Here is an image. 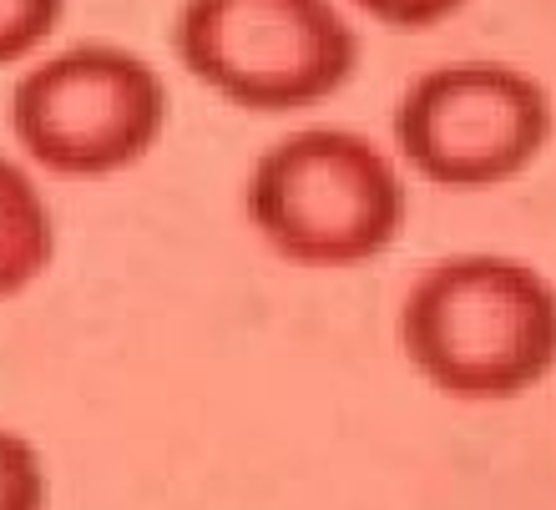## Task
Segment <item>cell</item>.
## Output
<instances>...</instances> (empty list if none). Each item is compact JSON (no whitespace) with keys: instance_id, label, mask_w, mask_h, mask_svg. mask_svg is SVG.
Instances as JSON below:
<instances>
[{"instance_id":"cell-9","label":"cell","mask_w":556,"mask_h":510,"mask_svg":"<svg viewBox=\"0 0 556 510\" xmlns=\"http://www.w3.org/2000/svg\"><path fill=\"white\" fill-rule=\"evenodd\" d=\"M359 15H369L375 26L390 30H430L440 21H451L455 11H466L470 0H350Z\"/></svg>"},{"instance_id":"cell-7","label":"cell","mask_w":556,"mask_h":510,"mask_svg":"<svg viewBox=\"0 0 556 510\" xmlns=\"http://www.w3.org/2000/svg\"><path fill=\"white\" fill-rule=\"evenodd\" d=\"M0 510H51V470L36 439L0 424Z\"/></svg>"},{"instance_id":"cell-3","label":"cell","mask_w":556,"mask_h":510,"mask_svg":"<svg viewBox=\"0 0 556 510\" xmlns=\"http://www.w3.org/2000/svg\"><path fill=\"white\" fill-rule=\"evenodd\" d=\"M173 122L167 76L132 46L76 41L26 61L11 87V137L36 177L106 182L157 152Z\"/></svg>"},{"instance_id":"cell-4","label":"cell","mask_w":556,"mask_h":510,"mask_svg":"<svg viewBox=\"0 0 556 510\" xmlns=\"http://www.w3.org/2000/svg\"><path fill=\"white\" fill-rule=\"evenodd\" d=\"M173 51L213 97L264 117L329 102L359 72V30L339 0H182Z\"/></svg>"},{"instance_id":"cell-1","label":"cell","mask_w":556,"mask_h":510,"mask_svg":"<svg viewBox=\"0 0 556 510\" xmlns=\"http://www.w3.org/2000/svg\"><path fill=\"white\" fill-rule=\"evenodd\" d=\"M395 329L435 394L521 399L556 369V283L511 253H451L405 289Z\"/></svg>"},{"instance_id":"cell-2","label":"cell","mask_w":556,"mask_h":510,"mask_svg":"<svg viewBox=\"0 0 556 510\" xmlns=\"http://www.w3.org/2000/svg\"><path fill=\"white\" fill-rule=\"evenodd\" d=\"M243 218L289 268L350 273L400 243L410 222V182L395 152L365 131L299 127L253 157Z\"/></svg>"},{"instance_id":"cell-8","label":"cell","mask_w":556,"mask_h":510,"mask_svg":"<svg viewBox=\"0 0 556 510\" xmlns=\"http://www.w3.org/2000/svg\"><path fill=\"white\" fill-rule=\"evenodd\" d=\"M61 15H66V0H0V66L41 56Z\"/></svg>"},{"instance_id":"cell-5","label":"cell","mask_w":556,"mask_h":510,"mask_svg":"<svg viewBox=\"0 0 556 510\" xmlns=\"http://www.w3.org/2000/svg\"><path fill=\"white\" fill-rule=\"evenodd\" d=\"M395 157L405 173L455 192L516 182L556 131L546 81L496 56H460L420 72L395 102Z\"/></svg>"},{"instance_id":"cell-6","label":"cell","mask_w":556,"mask_h":510,"mask_svg":"<svg viewBox=\"0 0 556 510\" xmlns=\"http://www.w3.org/2000/svg\"><path fill=\"white\" fill-rule=\"evenodd\" d=\"M56 263V218L41 177L21 157L0 152V304L21 298Z\"/></svg>"}]
</instances>
